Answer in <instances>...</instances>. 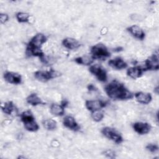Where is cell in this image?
<instances>
[{
    "label": "cell",
    "mask_w": 159,
    "mask_h": 159,
    "mask_svg": "<svg viewBox=\"0 0 159 159\" xmlns=\"http://www.w3.org/2000/svg\"><path fill=\"white\" fill-rule=\"evenodd\" d=\"M154 91L156 93V94H158V86H157L155 89H154Z\"/></svg>",
    "instance_id": "30"
},
{
    "label": "cell",
    "mask_w": 159,
    "mask_h": 159,
    "mask_svg": "<svg viewBox=\"0 0 159 159\" xmlns=\"http://www.w3.org/2000/svg\"><path fill=\"white\" fill-rule=\"evenodd\" d=\"M87 88H88V89L89 91H96V90H97V89L96 88V87H95L93 84H88V86Z\"/></svg>",
    "instance_id": "28"
},
{
    "label": "cell",
    "mask_w": 159,
    "mask_h": 159,
    "mask_svg": "<svg viewBox=\"0 0 159 159\" xmlns=\"http://www.w3.org/2000/svg\"><path fill=\"white\" fill-rule=\"evenodd\" d=\"M46 36L42 33H38L35 34L29 42L27 45L26 49L27 50H36L41 49L43 43L47 42Z\"/></svg>",
    "instance_id": "4"
},
{
    "label": "cell",
    "mask_w": 159,
    "mask_h": 159,
    "mask_svg": "<svg viewBox=\"0 0 159 159\" xmlns=\"http://www.w3.org/2000/svg\"><path fill=\"white\" fill-rule=\"evenodd\" d=\"M127 30L135 39L140 40H143L145 39V34L143 29L137 25H133L130 27H129L127 29Z\"/></svg>",
    "instance_id": "12"
},
{
    "label": "cell",
    "mask_w": 159,
    "mask_h": 159,
    "mask_svg": "<svg viewBox=\"0 0 159 159\" xmlns=\"http://www.w3.org/2000/svg\"><path fill=\"white\" fill-rule=\"evenodd\" d=\"M9 20V16L5 13L0 14V21L1 24H5Z\"/></svg>",
    "instance_id": "27"
},
{
    "label": "cell",
    "mask_w": 159,
    "mask_h": 159,
    "mask_svg": "<svg viewBox=\"0 0 159 159\" xmlns=\"http://www.w3.org/2000/svg\"><path fill=\"white\" fill-rule=\"evenodd\" d=\"M68 101L64 99V100H63V101H61V105L63 107H66L68 106Z\"/></svg>",
    "instance_id": "29"
},
{
    "label": "cell",
    "mask_w": 159,
    "mask_h": 159,
    "mask_svg": "<svg viewBox=\"0 0 159 159\" xmlns=\"http://www.w3.org/2000/svg\"><path fill=\"white\" fill-rule=\"evenodd\" d=\"M26 101L28 104L33 106H36L43 104L42 99L38 96L36 93H32L29 95L26 98Z\"/></svg>",
    "instance_id": "18"
},
{
    "label": "cell",
    "mask_w": 159,
    "mask_h": 159,
    "mask_svg": "<svg viewBox=\"0 0 159 159\" xmlns=\"http://www.w3.org/2000/svg\"><path fill=\"white\" fill-rule=\"evenodd\" d=\"M89 71L91 73L94 75L99 81L101 82H106L107 81V72L102 66L98 65H91L89 68Z\"/></svg>",
    "instance_id": "7"
},
{
    "label": "cell",
    "mask_w": 159,
    "mask_h": 159,
    "mask_svg": "<svg viewBox=\"0 0 159 159\" xmlns=\"http://www.w3.org/2000/svg\"><path fill=\"white\" fill-rule=\"evenodd\" d=\"M107 95L115 100H127L133 98L134 94L124 86L117 80H113L105 87Z\"/></svg>",
    "instance_id": "1"
},
{
    "label": "cell",
    "mask_w": 159,
    "mask_h": 159,
    "mask_svg": "<svg viewBox=\"0 0 159 159\" xmlns=\"http://www.w3.org/2000/svg\"><path fill=\"white\" fill-rule=\"evenodd\" d=\"M62 45L64 47L69 50H75L78 48L81 44L75 39L71 37H66L62 40Z\"/></svg>",
    "instance_id": "14"
},
{
    "label": "cell",
    "mask_w": 159,
    "mask_h": 159,
    "mask_svg": "<svg viewBox=\"0 0 159 159\" xmlns=\"http://www.w3.org/2000/svg\"><path fill=\"white\" fill-rule=\"evenodd\" d=\"M30 15L27 12H19L16 14V17L17 21L20 23H26L29 22Z\"/></svg>",
    "instance_id": "23"
},
{
    "label": "cell",
    "mask_w": 159,
    "mask_h": 159,
    "mask_svg": "<svg viewBox=\"0 0 159 159\" xmlns=\"http://www.w3.org/2000/svg\"><path fill=\"white\" fill-rule=\"evenodd\" d=\"M144 71V68H142L140 66H132L127 69V75L131 78L137 79L142 75Z\"/></svg>",
    "instance_id": "17"
},
{
    "label": "cell",
    "mask_w": 159,
    "mask_h": 159,
    "mask_svg": "<svg viewBox=\"0 0 159 159\" xmlns=\"http://www.w3.org/2000/svg\"><path fill=\"white\" fill-rule=\"evenodd\" d=\"M65 107L61 104H52L50 106V112L56 116H61L65 113Z\"/></svg>",
    "instance_id": "19"
},
{
    "label": "cell",
    "mask_w": 159,
    "mask_h": 159,
    "mask_svg": "<svg viewBox=\"0 0 159 159\" xmlns=\"http://www.w3.org/2000/svg\"><path fill=\"white\" fill-rule=\"evenodd\" d=\"M102 153L106 157H108L109 158H114L116 157V154H115V152L111 150V149H107L106 150H104Z\"/></svg>",
    "instance_id": "26"
},
{
    "label": "cell",
    "mask_w": 159,
    "mask_h": 159,
    "mask_svg": "<svg viewBox=\"0 0 159 159\" xmlns=\"http://www.w3.org/2000/svg\"><path fill=\"white\" fill-rule=\"evenodd\" d=\"M63 124L66 128L73 131H78L80 129V125L76 122L75 118L71 116H66L63 120Z\"/></svg>",
    "instance_id": "13"
},
{
    "label": "cell",
    "mask_w": 159,
    "mask_h": 159,
    "mask_svg": "<svg viewBox=\"0 0 159 159\" xmlns=\"http://www.w3.org/2000/svg\"><path fill=\"white\" fill-rule=\"evenodd\" d=\"M20 119L23 122L25 129L29 132H36L39 126L35 120V117L30 111L27 110L20 114Z\"/></svg>",
    "instance_id": "2"
},
{
    "label": "cell",
    "mask_w": 159,
    "mask_h": 159,
    "mask_svg": "<svg viewBox=\"0 0 159 159\" xmlns=\"http://www.w3.org/2000/svg\"><path fill=\"white\" fill-rule=\"evenodd\" d=\"M109 65L116 70H122L127 66V63L120 57H116L108 61Z\"/></svg>",
    "instance_id": "15"
},
{
    "label": "cell",
    "mask_w": 159,
    "mask_h": 159,
    "mask_svg": "<svg viewBox=\"0 0 159 159\" xmlns=\"http://www.w3.org/2000/svg\"><path fill=\"white\" fill-rule=\"evenodd\" d=\"M145 70H158L159 69V61L158 55L153 54L145 60Z\"/></svg>",
    "instance_id": "9"
},
{
    "label": "cell",
    "mask_w": 159,
    "mask_h": 159,
    "mask_svg": "<svg viewBox=\"0 0 159 159\" xmlns=\"http://www.w3.org/2000/svg\"><path fill=\"white\" fill-rule=\"evenodd\" d=\"M136 100L140 104H147L152 101V97L150 93L143 92H137L135 94Z\"/></svg>",
    "instance_id": "16"
},
{
    "label": "cell",
    "mask_w": 159,
    "mask_h": 159,
    "mask_svg": "<svg viewBox=\"0 0 159 159\" xmlns=\"http://www.w3.org/2000/svg\"><path fill=\"white\" fill-rule=\"evenodd\" d=\"M91 117L95 122H100L104 118V114L100 110L93 111L91 112Z\"/></svg>",
    "instance_id": "24"
},
{
    "label": "cell",
    "mask_w": 159,
    "mask_h": 159,
    "mask_svg": "<svg viewBox=\"0 0 159 159\" xmlns=\"http://www.w3.org/2000/svg\"><path fill=\"white\" fill-rule=\"evenodd\" d=\"M101 133L105 137L117 144H120L123 142L122 135L114 128L110 127H103L101 130Z\"/></svg>",
    "instance_id": "5"
},
{
    "label": "cell",
    "mask_w": 159,
    "mask_h": 159,
    "mask_svg": "<svg viewBox=\"0 0 159 159\" xmlns=\"http://www.w3.org/2000/svg\"><path fill=\"white\" fill-rule=\"evenodd\" d=\"M85 106L88 110L93 112L106 107V102L101 100H87L85 102Z\"/></svg>",
    "instance_id": "8"
},
{
    "label": "cell",
    "mask_w": 159,
    "mask_h": 159,
    "mask_svg": "<svg viewBox=\"0 0 159 159\" xmlns=\"http://www.w3.org/2000/svg\"><path fill=\"white\" fill-rule=\"evenodd\" d=\"M91 53L93 58L104 60L111 56V53L106 46L102 43H97L91 48Z\"/></svg>",
    "instance_id": "3"
},
{
    "label": "cell",
    "mask_w": 159,
    "mask_h": 159,
    "mask_svg": "<svg viewBox=\"0 0 159 159\" xmlns=\"http://www.w3.org/2000/svg\"><path fill=\"white\" fill-rule=\"evenodd\" d=\"M43 125L44 128L48 130H53L56 129L57 126V122L52 119L45 120L43 122Z\"/></svg>",
    "instance_id": "22"
},
{
    "label": "cell",
    "mask_w": 159,
    "mask_h": 159,
    "mask_svg": "<svg viewBox=\"0 0 159 159\" xmlns=\"http://www.w3.org/2000/svg\"><path fill=\"white\" fill-rule=\"evenodd\" d=\"M94 59L91 56L88 55H84L82 57H77L75 59V61L80 65H90L93 63Z\"/></svg>",
    "instance_id": "20"
},
{
    "label": "cell",
    "mask_w": 159,
    "mask_h": 159,
    "mask_svg": "<svg viewBox=\"0 0 159 159\" xmlns=\"http://www.w3.org/2000/svg\"><path fill=\"white\" fill-rule=\"evenodd\" d=\"M145 148L151 153H155L158 150V146L155 143H148Z\"/></svg>",
    "instance_id": "25"
},
{
    "label": "cell",
    "mask_w": 159,
    "mask_h": 159,
    "mask_svg": "<svg viewBox=\"0 0 159 159\" xmlns=\"http://www.w3.org/2000/svg\"><path fill=\"white\" fill-rule=\"evenodd\" d=\"M132 127L137 134L140 135L147 134L151 130V125L147 122H137L133 124Z\"/></svg>",
    "instance_id": "11"
},
{
    "label": "cell",
    "mask_w": 159,
    "mask_h": 159,
    "mask_svg": "<svg viewBox=\"0 0 159 159\" xmlns=\"http://www.w3.org/2000/svg\"><path fill=\"white\" fill-rule=\"evenodd\" d=\"M1 109L4 114L11 115L14 111L15 106L12 101H7L2 104Z\"/></svg>",
    "instance_id": "21"
},
{
    "label": "cell",
    "mask_w": 159,
    "mask_h": 159,
    "mask_svg": "<svg viewBox=\"0 0 159 159\" xmlns=\"http://www.w3.org/2000/svg\"><path fill=\"white\" fill-rule=\"evenodd\" d=\"M4 79L9 83L14 84H19L22 82V76L17 73L12 71H6L3 75Z\"/></svg>",
    "instance_id": "10"
},
{
    "label": "cell",
    "mask_w": 159,
    "mask_h": 159,
    "mask_svg": "<svg viewBox=\"0 0 159 159\" xmlns=\"http://www.w3.org/2000/svg\"><path fill=\"white\" fill-rule=\"evenodd\" d=\"M60 75V73L57 71L51 69L48 71H37L34 73L35 78L41 82H47L51 79L55 78Z\"/></svg>",
    "instance_id": "6"
}]
</instances>
